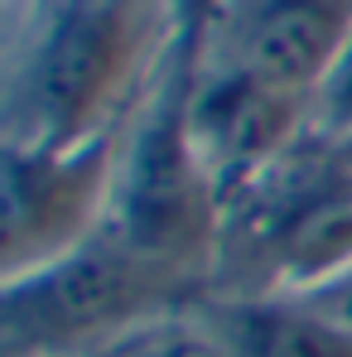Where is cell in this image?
<instances>
[{
    "label": "cell",
    "instance_id": "cell-5",
    "mask_svg": "<svg viewBox=\"0 0 352 357\" xmlns=\"http://www.w3.org/2000/svg\"><path fill=\"white\" fill-rule=\"evenodd\" d=\"M183 126L203 165L222 183V193L285 155L294 140L314 130L304 97L256 82L227 63H183Z\"/></svg>",
    "mask_w": 352,
    "mask_h": 357
},
{
    "label": "cell",
    "instance_id": "cell-6",
    "mask_svg": "<svg viewBox=\"0 0 352 357\" xmlns=\"http://www.w3.org/2000/svg\"><path fill=\"white\" fill-rule=\"evenodd\" d=\"M352 34V0H227L198 59L314 102ZM193 59V63H198Z\"/></svg>",
    "mask_w": 352,
    "mask_h": 357
},
{
    "label": "cell",
    "instance_id": "cell-11",
    "mask_svg": "<svg viewBox=\"0 0 352 357\" xmlns=\"http://www.w3.org/2000/svg\"><path fill=\"white\" fill-rule=\"evenodd\" d=\"M299 295H309L319 309H328L333 319H343L352 328V261L338 266V271H328V275L314 280V285H299Z\"/></svg>",
    "mask_w": 352,
    "mask_h": 357
},
{
    "label": "cell",
    "instance_id": "cell-1",
    "mask_svg": "<svg viewBox=\"0 0 352 357\" xmlns=\"http://www.w3.org/2000/svg\"><path fill=\"white\" fill-rule=\"evenodd\" d=\"M169 59L164 0H34L5 73V140L121 130Z\"/></svg>",
    "mask_w": 352,
    "mask_h": 357
},
{
    "label": "cell",
    "instance_id": "cell-9",
    "mask_svg": "<svg viewBox=\"0 0 352 357\" xmlns=\"http://www.w3.org/2000/svg\"><path fill=\"white\" fill-rule=\"evenodd\" d=\"M309 112H314V130L319 135L352 140V34H348V44H343V54L333 59V68L323 73Z\"/></svg>",
    "mask_w": 352,
    "mask_h": 357
},
{
    "label": "cell",
    "instance_id": "cell-3",
    "mask_svg": "<svg viewBox=\"0 0 352 357\" xmlns=\"http://www.w3.org/2000/svg\"><path fill=\"white\" fill-rule=\"evenodd\" d=\"M198 299L193 285L130 251L102 222L68 251L5 275L0 357H102L135 328Z\"/></svg>",
    "mask_w": 352,
    "mask_h": 357
},
{
    "label": "cell",
    "instance_id": "cell-8",
    "mask_svg": "<svg viewBox=\"0 0 352 357\" xmlns=\"http://www.w3.org/2000/svg\"><path fill=\"white\" fill-rule=\"evenodd\" d=\"M102 357H232V353L203 324L198 309H178V314H164V319L135 328L130 338H121L116 348H107Z\"/></svg>",
    "mask_w": 352,
    "mask_h": 357
},
{
    "label": "cell",
    "instance_id": "cell-4",
    "mask_svg": "<svg viewBox=\"0 0 352 357\" xmlns=\"http://www.w3.org/2000/svg\"><path fill=\"white\" fill-rule=\"evenodd\" d=\"M121 130L87 140H5V275L29 271L107 222Z\"/></svg>",
    "mask_w": 352,
    "mask_h": 357
},
{
    "label": "cell",
    "instance_id": "cell-10",
    "mask_svg": "<svg viewBox=\"0 0 352 357\" xmlns=\"http://www.w3.org/2000/svg\"><path fill=\"white\" fill-rule=\"evenodd\" d=\"M227 10V0H164V15H169V54L178 63H193L213 20Z\"/></svg>",
    "mask_w": 352,
    "mask_h": 357
},
{
    "label": "cell",
    "instance_id": "cell-2",
    "mask_svg": "<svg viewBox=\"0 0 352 357\" xmlns=\"http://www.w3.org/2000/svg\"><path fill=\"white\" fill-rule=\"evenodd\" d=\"M107 227L198 295L213 290L222 251V183L188 140L183 63L174 54L121 121Z\"/></svg>",
    "mask_w": 352,
    "mask_h": 357
},
{
    "label": "cell",
    "instance_id": "cell-7",
    "mask_svg": "<svg viewBox=\"0 0 352 357\" xmlns=\"http://www.w3.org/2000/svg\"><path fill=\"white\" fill-rule=\"evenodd\" d=\"M193 309L232 357H352V328L299 290H213Z\"/></svg>",
    "mask_w": 352,
    "mask_h": 357
}]
</instances>
